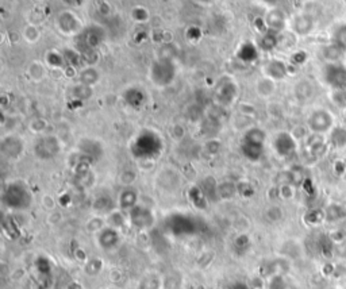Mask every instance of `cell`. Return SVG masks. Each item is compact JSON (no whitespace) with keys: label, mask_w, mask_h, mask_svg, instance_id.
<instances>
[{"label":"cell","mask_w":346,"mask_h":289,"mask_svg":"<svg viewBox=\"0 0 346 289\" xmlns=\"http://www.w3.org/2000/svg\"><path fill=\"white\" fill-rule=\"evenodd\" d=\"M331 42L342 49L343 52H346V24H341L335 28Z\"/></svg>","instance_id":"35"},{"label":"cell","mask_w":346,"mask_h":289,"mask_svg":"<svg viewBox=\"0 0 346 289\" xmlns=\"http://www.w3.org/2000/svg\"><path fill=\"white\" fill-rule=\"evenodd\" d=\"M176 75L177 67L172 58H157L150 65L149 79L158 88L169 87Z\"/></svg>","instance_id":"2"},{"label":"cell","mask_w":346,"mask_h":289,"mask_svg":"<svg viewBox=\"0 0 346 289\" xmlns=\"http://www.w3.org/2000/svg\"><path fill=\"white\" fill-rule=\"evenodd\" d=\"M260 49L253 42H244L237 50V58L242 62H254L258 59Z\"/></svg>","instance_id":"15"},{"label":"cell","mask_w":346,"mask_h":289,"mask_svg":"<svg viewBox=\"0 0 346 289\" xmlns=\"http://www.w3.org/2000/svg\"><path fill=\"white\" fill-rule=\"evenodd\" d=\"M280 44V38L277 33L267 31L261 34L257 41V46H258L260 52H272L276 49Z\"/></svg>","instance_id":"19"},{"label":"cell","mask_w":346,"mask_h":289,"mask_svg":"<svg viewBox=\"0 0 346 289\" xmlns=\"http://www.w3.org/2000/svg\"><path fill=\"white\" fill-rule=\"evenodd\" d=\"M111 206H112V202L107 196H100L94 203V208L96 211H111Z\"/></svg>","instance_id":"41"},{"label":"cell","mask_w":346,"mask_h":289,"mask_svg":"<svg viewBox=\"0 0 346 289\" xmlns=\"http://www.w3.org/2000/svg\"><path fill=\"white\" fill-rule=\"evenodd\" d=\"M288 65L281 59L272 58L267 61L264 65V75L268 79L273 80V81H280L284 80L288 76Z\"/></svg>","instance_id":"12"},{"label":"cell","mask_w":346,"mask_h":289,"mask_svg":"<svg viewBox=\"0 0 346 289\" xmlns=\"http://www.w3.org/2000/svg\"><path fill=\"white\" fill-rule=\"evenodd\" d=\"M57 27L65 36H79L83 31V22L75 12L64 11L57 18Z\"/></svg>","instance_id":"9"},{"label":"cell","mask_w":346,"mask_h":289,"mask_svg":"<svg viewBox=\"0 0 346 289\" xmlns=\"http://www.w3.org/2000/svg\"><path fill=\"white\" fill-rule=\"evenodd\" d=\"M23 141L15 135H8L6 138L2 139L0 150L7 158H18L23 153Z\"/></svg>","instance_id":"13"},{"label":"cell","mask_w":346,"mask_h":289,"mask_svg":"<svg viewBox=\"0 0 346 289\" xmlns=\"http://www.w3.org/2000/svg\"><path fill=\"white\" fill-rule=\"evenodd\" d=\"M45 62L47 67L54 68V69H64L67 67L63 53L57 52V50H49L45 56Z\"/></svg>","instance_id":"29"},{"label":"cell","mask_w":346,"mask_h":289,"mask_svg":"<svg viewBox=\"0 0 346 289\" xmlns=\"http://www.w3.org/2000/svg\"><path fill=\"white\" fill-rule=\"evenodd\" d=\"M331 100L333 103L339 108H346V89H339V91H333L331 93Z\"/></svg>","instance_id":"40"},{"label":"cell","mask_w":346,"mask_h":289,"mask_svg":"<svg viewBox=\"0 0 346 289\" xmlns=\"http://www.w3.org/2000/svg\"><path fill=\"white\" fill-rule=\"evenodd\" d=\"M330 289H339V288H330Z\"/></svg>","instance_id":"54"},{"label":"cell","mask_w":346,"mask_h":289,"mask_svg":"<svg viewBox=\"0 0 346 289\" xmlns=\"http://www.w3.org/2000/svg\"><path fill=\"white\" fill-rule=\"evenodd\" d=\"M264 146L265 145H257V143H249V142H242V153L249 161H253L256 163L258 161L264 154Z\"/></svg>","instance_id":"25"},{"label":"cell","mask_w":346,"mask_h":289,"mask_svg":"<svg viewBox=\"0 0 346 289\" xmlns=\"http://www.w3.org/2000/svg\"><path fill=\"white\" fill-rule=\"evenodd\" d=\"M275 89H276L275 81L271 79H268V77H263V79L258 80V83H257V93H258L260 96H263V98L271 96L272 93L275 92Z\"/></svg>","instance_id":"33"},{"label":"cell","mask_w":346,"mask_h":289,"mask_svg":"<svg viewBox=\"0 0 346 289\" xmlns=\"http://www.w3.org/2000/svg\"><path fill=\"white\" fill-rule=\"evenodd\" d=\"M137 192L131 188H126L119 195V207L122 210H133L137 206Z\"/></svg>","instance_id":"26"},{"label":"cell","mask_w":346,"mask_h":289,"mask_svg":"<svg viewBox=\"0 0 346 289\" xmlns=\"http://www.w3.org/2000/svg\"><path fill=\"white\" fill-rule=\"evenodd\" d=\"M123 100L129 107L138 110L141 108L146 102L145 91L139 87H129L123 92Z\"/></svg>","instance_id":"14"},{"label":"cell","mask_w":346,"mask_h":289,"mask_svg":"<svg viewBox=\"0 0 346 289\" xmlns=\"http://www.w3.org/2000/svg\"><path fill=\"white\" fill-rule=\"evenodd\" d=\"M77 37H79L77 45H79L80 53L86 50H98L99 46L106 40V31L98 24H91L88 27H84L83 31Z\"/></svg>","instance_id":"5"},{"label":"cell","mask_w":346,"mask_h":289,"mask_svg":"<svg viewBox=\"0 0 346 289\" xmlns=\"http://www.w3.org/2000/svg\"><path fill=\"white\" fill-rule=\"evenodd\" d=\"M23 38L27 41V42H30V44L37 42V41L40 40V31H38V28H37L34 24H28V26H26L23 30Z\"/></svg>","instance_id":"38"},{"label":"cell","mask_w":346,"mask_h":289,"mask_svg":"<svg viewBox=\"0 0 346 289\" xmlns=\"http://www.w3.org/2000/svg\"><path fill=\"white\" fill-rule=\"evenodd\" d=\"M236 194H238V190H237L236 184H233V182L226 181L218 186V196H219V198L232 199Z\"/></svg>","instance_id":"36"},{"label":"cell","mask_w":346,"mask_h":289,"mask_svg":"<svg viewBox=\"0 0 346 289\" xmlns=\"http://www.w3.org/2000/svg\"><path fill=\"white\" fill-rule=\"evenodd\" d=\"M63 2L71 7H80L84 3V0H63Z\"/></svg>","instance_id":"52"},{"label":"cell","mask_w":346,"mask_h":289,"mask_svg":"<svg viewBox=\"0 0 346 289\" xmlns=\"http://www.w3.org/2000/svg\"><path fill=\"white\" fill-rule=\"evenodd\" d=\"M292 28H294V31L298 36H308L312 31V28H314V20H312V18L310 15L302 14V15L296 16L295 19H294Z\"/></svg>","instance_id":"18"},{"label":"cell","mask_w":346,"mask_h":289,"mask_svg":"<svg viewBox=\"0 0 346 289\" xmlns=\"http://www.w3.org/2000/svg\"><path fill=\"white\" fill-rule=\"evenodd\" d=\"M307 149H308L311 155L321 157L326 151V142L323 141L319 134H311L307 138Z\"/></svg>","instance_id":"23"},{"label":"cell","mask_w":346,"mask_h":289,"mask_svg":"<svg viewBox=\"0 0 346 289\" xmlns=\"http://www.w3.org/2000/svg\"><path fill=\"white\" fill-rule=\"evenodd\" d=\"M268 216H269V219H272L273 222H276V220H280V219L283 218V211L280 210L279 207H271V208L268 210Z\"/></svg>","instance_id":"49"},{"label":"cell","mask_w":346,"mask_h":289,"mask_svg":"<svg viewBox=\"0 0 346 289\" xmlns=\"http://www.w3.org/2000/svg\"><path fill=\"white\" fill-rule=\"evenodd\" d=\"M133 18L137 22H146L149 19V12L145 7H135L133 10Z\"/></svg>","instance_id":"44"},{"label":"cell","mask_w":346,"mask_h":289,"mask_svg":"<svg viewBox=\"0 0 346 289\" xmlns=\"http://www.w3.org/2000/svg\"><path fill=\"white\" fill-rule=\"evenodd\" d=\"M269 289H285V282L283 281L281 277H275L271 280Z\"/></svg>","instance_id":"50"},{"label":"cell","mask_w":346,"mask_h":289,"mask_svg":"<svg viewBox=\"0 0 346 289\" xmlns=\"http://www.w3.org/2000/svg\"><path fill=\"white\" fill-rule=\"evenodd\" d=\"M334 172L337 176H342L346 172V164L341 161V159H337L334 164Z\"/></svg>","instance_id":"51"},{"label":"cell","mask_w":346,"mask_h":289,"mask_svg":"<svg viewBox=\"0 0 346 289\" xmlns=\"http://www.w3.org/2000/svg\"><path fill=\"white\" fill-rule=\"evenodd\" d=\"M279 195L283 199H292L294 198V188H292V184H283L280 186Z\"/></svg>","instance_id":"46"},{"label":"cell","mask_w":346,"mask_h":289,"mask_svg":"<svg viewBox=\"0 0 346 289\" xmlns=\"http://www.w3.org/2000/svg\"><path fill=\"white\" fill-rule=\"evenodd\" d=\"M63 56H64V58H65L67 67L72 68V69L79 68L80 63L83 62V59H81V53H80L77 49L67 48L63 52Z\"/></svg>","instance_id":"30"},{"label":"cell","mask_w":346,"mask_h":289,"mask_svg":"<svg viewBox=\"0 0 346 289\" xmlns=\"http://www.w3.org/2000/svg\"><path fill=\"white\" fill-rule=\"evenodd\" d=\"M100 80V73L95 67L83 68L79 73V83L84 84L86 87H94Z\"/></svg>","instance_id":"20"},{"label":"cell","mask_w":346,"mask_h":289,"mask_svg":"<svg viewBox=\"0 0 346 289\" xmlns=\"http://www.w3.org/2000/svg\"><path fill=\"white\" fill-rule=\"evenodd\" d=\"M130 222L137 229H149L153 226L154 215L153 212L143 206H135L133 210H130Z\"/></svg>","instance_id":"11"},{"label":"cell","mask_w":346,"mask_h":289,"mask_svg":"<svg viewBox=\"0 0 346 289\" xmlns=\"http://www.w3.org/2000/svg\"><path fill=\"white\" fill-rule=\"evenodd\" d=\"M346 219V207L338 203H333L325 210V220L330 223L339 222Z\"/></svg>","instance_id":"22"},{"label":"cell","mask_w":346,"mask_h":289,"mask_svg":"<svg viewBox=\"0 0 346 289\" xmlns=\"http://www.w3.org/2000/svg\"><path fill=\"white\" fill-rule=\"evenodd\" d=\"M307 126L312 134H326L333 130L334 126V116L326 108H316L311 112L307 119Z\"/></svg>","instance_id":"7"},{"label":"cell","mask_w":346,"mask_h":289,"mask_svg":"<svg viewBox=\"0 0 346 289\" xmlns=\"http://www.w3.org/2000/svg\"><path fill=\"white\" fill-rule=\"evenodd\" d=\"M237 190H238V194H240L241 196H244V198H250V196L254 194L253 186L250 185V184H248V182H240V184H237Z\"/></svg>","instance_id":"43"},{"label":"cell","mask_w":346,"mask_h":289,"mask_svg":"<svg viewBox=\"0 0 346 289\" xmlns=\"http://www.w3.org/2000/svg\"><path fill=\"white\" fill-rule=\"evenodd\" d=\"M273 147L280 157H290L296 150V139L292 133L281 131L273 139Z\"/></svg>","instance_id":"10"},{"label":"cell","mask_w":346,"mask_h":289,"mask_svg":"<svg viewBox=\"0 0 346 289\" xmlns=\"http://www.w3.org/2000/svg\"><path fill=\"white\" fill-rule=\"evenodd\" d=\"M61 150V145L57 137L54 135H42L36 142L34 153L41 159H51L59 154Z\"/></svg>","instance_id":"8"},{"label":"cell","mask_w":346,"mask_h":289,"mask_svg":"<svg viewBox=\"0 0 346 289\" xmlns=\"http://www.w3.org/2000/svg\"><path fill=\"white\" fill-rule=\"evenodd\" d=\"M81 59L85 63L86 67H95V63L99 61V53L98 50H86L81 52Z\"/></svg>","instance_id":"39"},{"label":"cell","mask_w":346,"mask_h":289,"mask_svg":"<svg viewBox=\"0 0 346 289\" xmlns=\"http://www.w3.org/2000/svg\"><path fill=\"white\" fill-rule=\"evenodd\" d=\"M329 143L334 149L346 147V127H333V130L330 131V135H329Z\"/></svg>","instance_id":"24"},{"label":"cell","mask_w":346,"mask_h":289,"mask_svg":"<svg viewBox=\"0 0 346 289\" xmlns=\"http://www.w3.org/2000/svg\"><path fill=\"white\" fill-rule=\"evenodd\" d=\"M343 50L341 48H338L337 45L330 42V44L323 45L321 48V56L323 57V59L329 62H339L341 57L343 56Z\"/></svg>","instance_id":"21"},{"label":"cell","mask_w":346,"mask_h":289,"mask_svg":"<svg viewBox=\"0 0 346 289\" xmlns=\"http://www.w3.org/2000/svg\"><path fill=\"white\" fill-rule=\"evenodd\" d=\"M28 73L32 76V79L34 81H41L45 77V67L41 62H33L28 68Z\"/></svg>","instance_id":"37"},{"label":"cell","mask_w":346,"mask_h":289,"mask_svg":"<svg viewBox=\"0 0 346 289\" xmlns=\"http://www.w3.org/2000/svg\"><path fill=\"white\" fill-rule=\"evenodd\" d=\"M46 127V120L43 119H34L32 123H30V129H32L34 133H42Z\"/></svg>","instance_id":"47"},{"label":"cell","mask_w":346,"mask_h":289,"mask_svg":"<svg viewBox=\"0 0 346 289\" xmlns=\"http://www.w3.org/2000/svg\"><path fill=\"white\" fill-rule=\"evenodd\" d=\"M322 219H325V212H322V211L312 210L310 212H307L306 215V222L310 223V224H316Z\"/></svg>","instance_id":"42"},{"label":"cell","mask_w":346,"mask_h":289,"mask_svg":"<svg viewBox=\"0 0 346 289\" xmlns=\"http://www.w3.org/2000/svg\"><path fill=\"white\" fill-rule=\"evenodd\" d=\"M312 93H314V87H312V84L308 80H302V81L296 84L295 95L299 100L304 102V100L310 99Z\"/></svg>","instance_id":"31"},{"label":"cell","mask_w":346,"mask_h":289,"mask_svg":"<svg viewBox=\"0 0 346 289\" xmlns=\"http://www.w3.org/2000/svg\"><path fill=\"white\" fill-rule=\"evenodd\" d=\"M265 139H267V134L263 129L260 127H252L246 130L244 134V141L242 142L249 143H257V145H265Z\"/></svg>","instance_id":"28"},{"label":"cell","mask_w":346,"mask_h":289,"mask_svg":"<svg viewBox=\"0 0 346 289\" xmlns=\"http://www.w3.org/2000/svg\"><path fill=\"white\" fill-rule=\"evenodd\" d=\"M92 88L86 87L84 84H77L75 87L72 88V95L75 98L77 102H86L92 98Z\"/></svg>","instance_id":"34"},{"label":"cell","mask_w":346,"mask_h":289,"mask_svg":"<svg viewBox=\"0 0 346 289\" xmlns=\"http://www.w3.org/2000/svg\"><path fill=\"white\" fill-rule=\"evenodd\" d=\"M189 200L193 203V206L200 208V210L207 207V196L199 186H192L189 189Z\"/></svg>","instance_id":"32"},{"label":"cell","mask_w":346,"mask_h":289,"mask_svg":"<svg viewBox=\"0 0 346 289\" xmlns=\"http://www.w3.org/2000/svg\"><path fill=\"white\" fill-rule=\"evenodd\" d=\"M240 95V87L236 80L230 76H223L215 83L214 88V102L219 107H230L236 103Z\"/></svg>","instance_id":"4"},{"label":"cell","mask_w":346,"mask_h":289,"mask_svg":"<svg viewBox=\"0 0 346 289\" xmlns=\"http://www.w3.org/2000/svg\"><path fill=\"white\" fill-rule=\"evenodd\" d=\"M265 22H267L268 30L277 33V34L285 27V16L280 10H272L268 12V15L265 16Z\"/></svg>","instance_id":"17"},{"label":"cell","mask_w":346,"mask_h":289,"mask_svg":"<svg viewBox=\"0 0 346 289\" xmlns=\"http://www.w3.org/2000/svg\"><path fill=\"white\" fill-rule=\"evenodd\" d=\"M118 241L119 235L114 227L104 229V230L100 233V235H99V242H100V245H102L104 249H111L112 246H115L118 243Z\"/></svg>","instance_id":"27"},{"label":"cell","mask_w":346,"mask_h":289,"mask_svg":"<svg viewBox=\"0 0 346 289\" xmlns=\"http://www.w3.org/2000/svg\"><path fill=\"white\" fill-rule=\"evenodd\" d=\"M234 289H248V288H246V286H245L244 284H240V285H237Z\"/></svg>","instance_id":"53"},{"label":"cell","mask_w":346,"mask_h":289,"mask_svg":"<svg viewBox=\"0 0 346 289\" xmlns=\"http://www.w3.org/2000/svg\"><path fill=\"white\" fill-rule=\"evenodd\" d=\"M130 149H131L134 157L150 161V159L157 158L158 155L161 154L164 142L156 131L143 130L134 138Z\"/></svg>","instance_id":"1"},{"label":"cell","mask_w":346,"mask_h":289,"mask_svg":"<svg viewBox=\"0 0 346 289\" xmlns=\"http://www.w3.org/2000/svg\"><path fill=\"white\" fill-rule=\"evenodd\" d=\"M79 150L81 151V154L90 157L92 161L99 158L103 153L102 145H100L98 141H95V139H91V138H84L80 141Z\"/></svg>","instance_id":"16"},{"label":"cell","mask_w":346,"mask_h":289,"mask_svg":"<svg viewBox=\"0 0 346 289\" xmlns=\"http://www.w3.org/2000/svg\"><path fill=\"white\" fill-rule=\"evenodd\" d=\"M307 58H308V56H307L306 52L298 50V52H295L291 56V62L294 63L295 67H300V65H303V63L306 62Z\"/></svg>","instance_id":"45"},{"label":"cell","mask_w":346,"mask_h":289,"mask_svg":"<svg viewBox=\"0 0 346 289\" xmlns=\"http://www.w3.org/2000/svg\"><path fill=\"white\" fill-rule=\"evenodd\" d=\"M32 202V194L22 182H12L3 192L4 206L11 210H26Z\"/></svg>","instance_id":"3"},{"label":"cell","mask_w":346,"mask_h":289,"mask_svg":"<svg viewBox=\"0 0 346 289\" xmlns=\"http://www.w3.org/2000/svg\"><path fill=\"white\" fill-rule=\"evenodd\" d=\"M323 81L333 89H346V65L339 62H329L322 69Z\"/></svg>","instance_id":"6"},{"label":"cell","mask_w":346,"mask_h":289,"mask_svg":"<svg viewBox=\"0 0 346 289\" xmlns=\"http://www.w3.org/2000/svg\"><path fill=\"white\" fill-rule=\"evenodd\" d=\"M111 218V224L114 227H121L123 226V223H125V216H123L121 212H111L110 215Z\"/></svg>","instance_id":"48"}]
</instances>
